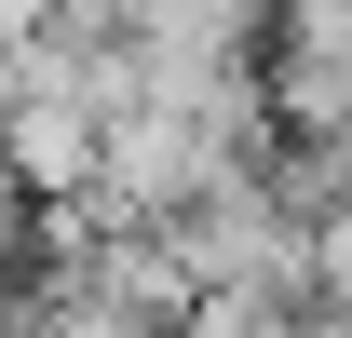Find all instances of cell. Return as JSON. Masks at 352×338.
<instances>
[{"label": "cell", "instance_id": "1", "mask_svg": "<svg viewBox=\"0 0 352 338\" xmlns=\"http://www.w3.org/2000/svg\"><path fill=\"white\" fill-rule=\"evenodd\" d=\"M28 216H41V203H28V190H14V163H0V271L28 257Z\"/></svg>", "mask_w": 352, "mask_h": 338}]
</instances>
